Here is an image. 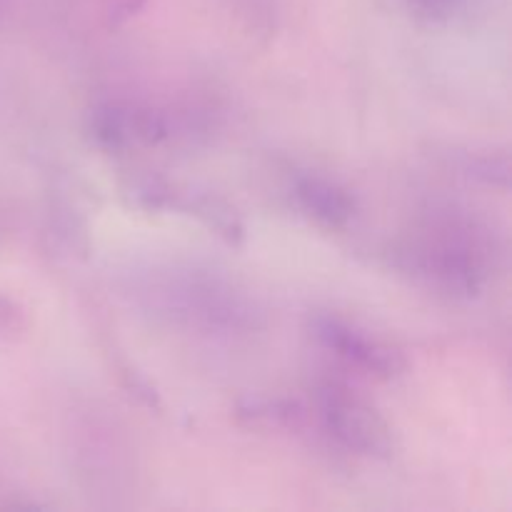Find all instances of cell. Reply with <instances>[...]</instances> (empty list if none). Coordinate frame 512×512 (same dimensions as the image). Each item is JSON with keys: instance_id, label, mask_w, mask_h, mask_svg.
<instances>
[{"instance_id": "6", "label": "cell", "mask_w": 512, "mask_h": 512, "mask_svg": "<svg viewBox=\"0 0 512 512\" xmlns=\"http://www.w3.org/2000/svg\"><path fill=\"white\" fill-rule=\"evenodd\" d=\"M415 23L428 28H445L468 18L480 0H393Z\"/></svg>"}, {"instance_id": "9", "label": "cell", "mask_w": 512, "mask_h": 512, "mask_svg": "<svg viewBox=\"0 0 512 512\" xmlns=\"http://www.w3.org/2000/svg\"><path fill=\"white\" fill-rule=\"evenodd\" d=\"M28 328V315L13 298L0 295V338L15 340Z\"/></svg>"}, {"instance_id": "1", "label": "cell", "mask_w": 512, "mask_h": 512, "mask_svg": "<svg viewBox=\"0 0 512 512\" xmlns=\"http://www.w3.org/2000/svg\"><path fill=\"white\" fill-rule=\"evenodd\" d=\"M400 268L453 298H473L490 278L493 238L475 220L438 215L398 250Z\"/></svg>"}, {"instance_id": "8", "label": "cell", "mask_w": 512, "mask_h": 512, "mask_svg": "<svg viewBox=\"0 0 512 512\" xmlns=\"http://www.w3.org/2000/svg\"><path fill=\"white\" fill-rule=\"evenodd\" d=\"M465 170H468V175H473V178L483 180V183L508 188L510 165L505 155H500V158H495V155H475V158L468 160Z\"/></svg>"}, {"instance_id": "4", "label": "cell", "mask_w": 512, "mask_h": 512, "mask_svg": "<svg viewBox=\"0 0 512 512\" xmlns=\"http://www.w3.org/2000/svg\"><path fill=\"white\" fill-rule=\"evenodd\" d=\"M90 133L108 150L130 145H158L168 138V120L150 108L128 103H103L90 113Z\"/></svg>"}, {"instance_id": "7", "label": "cell", "mask_w": 512, "mask_h": 512, "mask_svg": "<svg viewBox=\"0 0 512 512\" xmlns=\"http://www.w3.org/2000/svg\"><path fill=\"white\" fill-rule=\"evenodd\" d=\"M300 405L293 400H248L238 408V418L253 428H290L300 420Z\"/></svg>"}, {"instance_id": "5", "label": "cell", "mask_w": 512, "mask_h": 512, "mask_svg": "<svg viewBox=\"0 0 512 512\" xmlns=\"http://www.w3.org/2000/svg\"><path fill=\"white\" fill-rule=\"evenodd\" d=\"M293 198L308 218L330 230L348 228L358 213V203L350 190L320 175H298L293 183Z\"/></svg>"}, {"instance_id": "2", "label": "cell", "mask_w": 512, "mask_h": 512, "mask_svg": "<svg viewBox=\"0 0 512 512\" xmlns=\"http://www.w3.org/2000/svg\"><path fill=\"white\" fill-rule=\"evenodd\" d=\"M318 415L328 435L350 453L365 458H388L393 453V433L383 415L353 390L335 383L323 385L318 390Z\"/></svg>"}, {"instance_id": "3", "label": "cell", "mask_w": 512, "mask_h": 512, "mask_svg": "<svg viewBox=\"0 0 512 512\" xmlns=\"http://www.w3.org/2000/svg\"><path fill=\"white\" fill-rule=\"evenodd\" d=\"M313 335L323 348L338 355L345 365L365 375H373V378H395L405 368V358L400 355V350L383 340L370 338L368 333L345 320L333 318V315H318L313 320Z\"/></svg>"}]
</instances>
